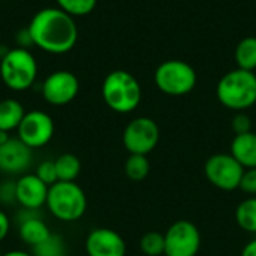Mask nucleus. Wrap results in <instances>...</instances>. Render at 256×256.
<instances>
[{
    "label": "nucleus",
    "mask_w": 256,
    "mask_h": 256,
    "mask_svg": "<svg viewBox=\"0 0 256 256\" xmlns=\"http://www.w3.org/2000/svg\"><path fill=\"white\" fill-rule=\"evenodd\" d=\"M150 172V162L144 154H129L124 162V174L132 182L144 180Z\"/></svg>",
    "instance_id": "obj_21"
},
{
    "label": "nucleus",
    "mask_w": 256,
    "mask_h": 256,
    "mask_svg": "<svg viewBox=\"0 0 256 256\" xmlns=\"http://www.w3.org/2000/svg\"><path fill=\"white\" fill-rule=\"evenodd\" d=\"M0 256H33L32 254H28V252H26V250H20V249H15V250H9V252H6V254H3V255Z\"/></svg>",
    "instance_id": "obj_32"
},
{
    "label": "nucleus",
    "mask_w": 256,
    "mask_h": 256,
    "mask_svg": "<svg viewBox=\"0 0 256 256\" xmlns=\"http://www.w3.org/2000/svg\"><path fill=\"white\" fill-rule=\"evenodd\" d=\"M160 130L158 123L148 117H136L123 130V146L129 154H150L159 144Z\"/></svg>",
    "instance_id": "obj_8"
},
{
    "label": "nucleus",
    "mask_w": 256,
    "mask_h": 256,
    "mask_svg": "<svg viewBox=\"0 0 256 256\" xmlns=\"http://www.w3.org/2000/svg\"><path fill=\"white\" fill-rule=\"evenodd\" d=\"M198 82L195 69L183 60H166L154 70L156 87L168 96L189 94Z\"/></svg>",
    "instance_id": "obj_6"
},
{
    "label": "nucleus",
    "mask_w": 256,
    "mask_h": 256,
    "mask_svg": "<svg viewBox=\"0 0 256 256\" xmlns=\"http://www.w3.org/2000/svg\"><path fill=\"white\" fill-rule=\"evenodd\" d=\"M204 174L214 188L231 192L240 189L244 168L231 153H216L206 160Z\"/></svg>",
    "instance_id": "obj_7"
},
{
    "label": "nucleus",
    "mask_w": 256,
    "mask_h": 256,
    "mask_svg": "<svg viewBox=\"0 0 256 256\" xmlns=\"http://www.w3.org/2000/svg\"><path fill=\"white\" fill-rule=\"evenodd\" d=\"M231 128H232L236 135L250 132L252 130V120L248 114H244V111L237 112L231 120Z\"/></svg>",
    "instance_id": "obj_26"
},
{
    "label": "nucleus",
    "mask_w": 256,
    "mask_h": 256,
    "mask_svg": "<svg viewBox=\"0 0 256 256\" xmlns=\"http://www.w3.org/2000/svg\"><path fill=\"white\" fill-rule=\"evenodd\" d=\"M22 210L26 212V214H18V236L26 244L33 248L46 240L52 232L50 231V226L39 216H36V212L26 208Z\"/></svg>",
    "instance_id": "obj_15"
},
{
    "label": "nucleus",
    "mask_w": 256,
    "mask_h": 256,
    "mask_svg": "<svg viewBox=\"0 0 256 256\" xmlns=\"http://www.w3.org/2000/svg\"><path fill=\"white\" fill-rule=\"evenodd\" d=\"M38 76V63L27 48H12L0 58V78L12 92L28 90Z\"/></svg>",
    "instance_id": "obj_5"
},
{
    "label": "nucleus",
    "mask_w": 256,
    "mask_h": 256,
    "mask_svg": "<svg viewBox=\"0 0 256 256\" xmlns=\"http://www.w3.org/2000/svg\"><path fill=\"white\" fill-rule=\"evenodd\" d=\"M27 30L33 45L50 54H66L78 40V27L74 16L60 8L38 10Z\"/></svg>",
    "instance_id": "obj_1"
},
{
    "label": "nucleus",
    "mask_w": 256,
    "mask_h": 256,
    "mask_svg": "<svg viewBox=\"0 0 256 256\" xmlns=\"http://www.w3.org/2000/svg\"><path fill=\"white\" fill-rule=\"evenodd\" d=\"M240 256H256V238L255 240H252V242H249V243L243 248L242 255Z\"/></svg>",
    "instance_id": "obj_31"
},
{
    "label": "nucleus",
    "mask_w": 256,
    "mask_h": 256,
    "mask_svg": "<svg viewBox=\"0 0 256 256\" xmlns=\"http://www.w3.org/2000/svg\"><path fill=\"white\" fill-rule=\"evenodd\" d=\"M126 242L114 230L96 228L86 238L87 256H126Z\"/></svg>",
    "instance_id": "obj_12"
},
{
    "label": "nucleus",
    "mask_w": 256,
    "mask_h": 256,
    "mask_svg": "<svg viewBox=\"0 0 256 256\" xmlns=\"http://www.w3.org/2000/svg\"><path fill=\"white\" fill-rule=\"evenodd\" d=\"M140 249L146 256H160L165 254V236L158 231L146 232L141 237Z\"/></svg>",
    "instance_id": "obj_23"
},
{
    "label": "nucleus",
    "mask_w": 256,
    "mask_h": 256,
    "mask_svg": "<svg viewBox=\"0 0 256 256\" xmlns=\"http://www.w3.org/2000/svg\"><path fill=\"white\" fill-rule=\"evenodd\" d=\"M26 116L22 104L16 99H3L0 100V132L16 130L21 120Z\"/></svg>",
    "instance_id": "obj_17"
},
{
    "label": "nucleus",
    "mask_w": 256,
    "mask_h": 256,
    "mask_svg": "<svg viewBox=\"0 0 256 256\" xmlns=\"http://www.w3.org/2000/svg\"><path fill=\"white\" fill-rule=\"evenodd\" d=\"M102 98L110 110L128 114L138 108L142 92L138 80L128 70L117 69L110 72L102 82Z\"/></svg>",
    "instance_id": "obj_3"
},
{
    "label": "nucleus",
    "mask_w": 256,
    "mask_h": 256,
    "mask_svg": "<svg viewBox=\"0 0 256 256\" xmlns=\"http://www.w3.org/2000/svg\"><path fill=\"white\" fill-rule=\"evenodd\" d=\"M33 256H66L64 242L60 236L51 234L46 240L32 248Z\"/></svg>",
    "instance_id": "obj_22"
},
{
    "label": "nucleus",
    "mask_w": 256,
    "mask_h": 256,
    "mask_svg": "<svg viewBox=\"0 0 256 256\" xmlns=\"http://www.w3.org/2000/svg\"><path fill=\"white\" fill-rule=\"evenodd\" d=\"M240 189L248 195H256V168L244 170Z\"/></svg>",
    "instance_id": "obj_27"
},
{
    "label": "nucleus",
    "mask_w": 256,
    "mask_h": 256,
    "mask_svg": "<svg viewBox=\"0 0 256 256\" xmlns=\"http://www.w3.org/2000/svg\"><path fill=\"white\" fill-rule=\"evenodd\" d=\"M80 92L78 78L69 70H56L50 74L40 87L42 98L54 106L70 104Z\"/></svg>",
    "instance_id": "obj_11"
},
{
    "label": "nucleus",
    "mask_w": 256,
    "mask_h": 256,
    "mask_svg": "<svg viewBox=\"0 0 256 256\" xmlns=\"http://www.w3.org/2000/svg\"><path fill=\"white\" fill-rule=\"evenodd\" d=\"M48 212L60 222H76L87 210V196L75 182H57L48 188Z\"/></svg>",
    "instance_id": "obj_4"
},
{
    "label": "nucleus",
    "mask_w": 256,
    "mask_h": 256,
    "mask_svg": "<svg viewBox=\"0 0 256 256\" xmlns=\"http://www.w3.org/2000/svg\"><path fill=\"white\" fill-rule=\"evenodd\" d=\"M9 230H10V219L4 212L0 210V242H3L8 237Z\"/></svg>",
    "instance_id": "obj_29"
},
{
    "label": "nucleus",
    "mask_w": 256,
    "mask_h": 256,
    "mask_svg": "<svg viewBox=\"0 0 256 256\" xmlns=\"http://www.w3.org/2000/svg\"><path fill=\"white\" fill-rule=\"evenodd\" d=\"M236 63L240 69L255 70L256 69V38L248 36L242 39L236 46Z\"/></svg>",
    "instance_id": "obj_18"
},
{
    "label": "nucleus",
    "mask_w": 256,
    "mask_h": 256,
    "mask_svg": "<svg viewBox=\"0 0 256 256\" xmlns=\"http://www.w3.org/2000/svg\"><path fill=\"white\" fill-rule=\"evenodd\" d=\"M0 201H15V183H4L0 186Z\"/></svg>",
    "instance_id": "obj_28"
},
{
    "label": "nucleus",
    "mask_w": 256,
    "mask_h": 256,
    "mask_svg": "<svg viewBox=\"0 0 256 256\" xmlns=\"http://www.w3.org/2000/svg\"><path fill=\"white\" fill-rule=\"evenodd\" d=\"M39 180H42L46 186H52L54 183L58 182L57 177V170H56V164L54 160H44L38 165L36 172H34Z\"/></svg>",
    "instance_id": "obj_25"
},
{
    "label": "nucleus",
    "mask_w": 256,
    "mask_h": 256,
    "mask_svg": "<svg viewBox=\"0 0 256 256\" xmlns=\"http://www.w3.org/2000/svg\"><path fill=\"white\" fill-rule=\"evenodd\" d=\"M231 154L244 168H256V134L246 132L236 135L231 142Z\"/></svg>",
    "instance_id": "obj_16"
},
{
    "label": "nucleus",
    "mask_w": 256,
    "mask_h": 256,
    "mask_svg": "<svg viewBox=\"0 0 256 256\" xmlns=\"http://www.w3.org/2000/svg\"><path fill=\"white\" fill-rule=\"evenodd\" d=\"M48 188L36 174H22L15 182V201L26 210L38 212L46 204Z\"/></svg>",
    "instance_id": "obj_14"
},
{
    "label": "nucleus",
    "mask_w": 256,
    "mask_h": 256,
    "mask_svg": "<svg viewBox=\"0 0 256 256\" xmlns=\"http://www.w3.org/2000/svg\"><path fill=\"white\" fill-rule=\"evenodd\" d=\"M56 170L58 182H75L81 172V162L75 154L64 153L60 154L56 160Z\"/></svg>",
    "instance_id": "obj_19"
},
{
    "label": "nucleus",
    "mask_w": 256,
    "mask_h": 256,
    "mask_svg": "<svg viewBox=\"0 0 256 256\" xmlns=\"http://www.w3.org/2000/svg\"><path fill=\"white\" fill-rule=\"evenodd\" d=\"M16 138L32 150L45 147L54 136V122L50 114L40 110L26 112L16 129Z\"/></svg>",
    "instance_id": "obj_10"
},
{
    "label": "nucleus",
    "mask_w": 256,
    "mask_h": 256,
    "mask_svg": "<svg viewBox=\"0 0 256 256\" xmlns=\"http://www.w3.org/2000/svg\"><path fill=\"white\" fill-rule=\"evenodd\" d=\"M165 236V256H196L201 249V232L190 220L174 222Z\"/></svg>",
    "instance_id": "obj_9"
},
{
    "label": "nucleus",
    "mask_w": 256,
    "mask_h": 256,
    "mask_svg": "<svg viewBox=\"0 0 256 256\" xmlns=\"http://www.w3.org/2000/svg\"><path fill=\"white\" fill-rule=\"evenodd\" d=\"M33 150L18 138H9L0 144V171L9 176L26 172L33 159Z\"/></svg>",
    "instance_id": "obj_13"
},
{
    "label": "nucleus",
    "mask_w": 256,
    "mask_h": 256,
    "mask_svg": "<svg viewBox=\"0 0 256 256\" xmlns=\"http://www.w3.org/2000/svg\"><path fill=\"white\" fill-rule=\"evenodd\" d=\"M0 58H2V57H0Z\"/></svg>",
    "instance_id": "obj_33"
},
{
    "label": "nucleus",
    "mask_w": 256,
    "mask_h": 256,
    "mask_svg": "<svg viewBox=\"0 0 256 256\" xmlns=\"http://www.w3.org/2000/svg\"><path fill=\"white\" fill-rule=\"evenodd\" d=\"M218 100L228 110L242 112L256 104V75L252 70L234 69L225 74L216 87Z\"/></svg>",
    "instance_id": "obj_2"
},
{
    "label": "nucleus",
    "mask_w": 256,
    "mask_h": 256,
    "mask_svg": "<svg viewBox=\"0 0 256 256\" xmlns=\"http://www.w3.org/2000/svg\"><path fill=\"white\" fill-rule=\"evenodd\" d=\"M236 220L238 226L250 234H256V196L246 198L236 210Z\"/></svg>",
    "instance_id": "obj_20"
},
{
    "label": "nucleus",
    "mask_w": 256,
    "mask_h": 256,
    "mask_svg": "<svg viewBox=\"0 0 256 256\" xmlns=\"http://www.w3.org/2000/svg\"><path fill=\"white\" fill-rule=\"evenodd\" d=\"M56 3L57 8L72 16H84L96 8L98 0H56Z\"/></svg>",
    "instance_id": "obj_24"
},
{
    "label": "nucleus",
    "mask_w": 256,
    "mask_h": 256,
    "mask_svg": "<svg viewBox=\"0 0 256 256\" xmlns=\"http://www.w3.org/2000/svg\"><path fill=\"white\" fill-rule=\"evenodd\" d=\"M16 44H18V46H20V48H27V46L33 45L32 38H30V33H28V30H27V28H26V30H20V32H18V34H16Z\"/></svg>",
    "instance_id": "obj_30"
}]
</instances>
